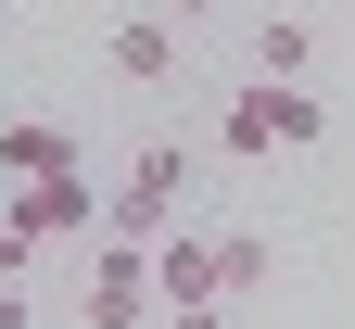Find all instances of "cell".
<instances>
[{"label": "cell", "mask_w": 355, "mask_h": 329, "mask_svg": "<svg viewBox=\"0 0 355 329\" xmlns=\"http://www.w3.org/2000/svg\"><path fill=\"white\" fill-rule=\"evenodd\" d=\"M304 64H318V26H304V13H266L254 26V76H304Z\"/></svg>", "instance_id": "ba28073f"}, {"label": "cell", "mask_w": 355, "mask_h": 329, "mask_svg": "<svg viewBox=\"0 0 355 329\" xmlns=\"http://www.w3.org/2000/svg\"><path fill=\"white\" fill-rule=\"evenodd\" d=\"M26 254H38V241H26L13 215H0V292H13V278H26Z\"/></svg>", "instance_id": "9c48e42d"}, {"label": "cell", "mask_w": 355, "mask_h": 329, "mask_svg": "<svg viewBox=\"0 0 355 329\" xmlns=\"http://www.w3.org/2000/svg\"><path fill=\"white\" fill-rule=\"evenodd\" d=\"M153 304H165V278H153V241L102 228V254H89V329H140Z\"/></svg>", "instance_id": "7a4b0ae2"}, {"label": "cell", "mask_w": 355, "mask_h": 329, "mask_svg": "<svg viewBox=\"0 0 355 329\" xmlns=\"http://www.w3.org/2000/svg\"><path fill=\"white\" fill-rule=\"evenodd\" d=\"M165 329H216V304H165Z\"/></svg>", "instance_id": "8fae6325"}, {"label": "cell", "mask_w": 355, "mask_h": 329, "mask_svg": "<svg viewBox=\"0 0 355 329\" xmlns=\"http://www.w3.org/2000/svg\"><path fill=\"white\" fill-rule=\"evenodd\" d=\"M165 13H178V26H216V13H229V0H165Z\"/></svg>", "instance_id": "30bf717a"}, {"label": "cell", "mask_w": 355, "mask_h": 329, "mask_svg": "<svg viewBox=\"0 0 355 329\" xmlns=\"http://www.w3.org/2000/svg\"><path fill=\"white\" fill-rule=\"evenodd\" d=\"M0 177H76V139L51 114H13V127H0Z\"/></svg>", "instance_id": "8992f818"}, {"label": "cell", "mask_w": 355, "mask_h": 329, "mask_svg": "<svg viewBox=\"0 0 355 329\" xmlns=\"http://www.w3.org/2000/svg\"><path fill=\"white\" fill-rule=\"evenodd\" d=\"M216 152H229V165H279V127H266V102H254V76L229 89V102H216Z\"/></svg>", "instance_id": "52a82bcc"}, {"label": "cell", "mask_w": 355, "mask_h": 329, "mask_svg": "<svg viewBox=\"0 0 355 329\" xmlns=\"http://www.w3.org/2000/svg\"><path fill=\"white\" fill-rule=\"evenodd\" d=\"M0 329H26V292H0Z\"/></svg>", "instance_id": "7c38bea8"}, {"label": "cell", "mask_w": 355, "mask_h": 329, "mask_svg": "<svg viewBox=\"0 0 355 329\" xmlns=\"http://www.w3.org/2000/svg\"><path fill=\"white\" fill-rule=\"evenodd\" d=\"M178 215H191V152H178V139H140V152H127V177H114V203H102V228L165 241Z\"/></svg>", "instance_id": "6da1fadb"}, {"label": "cell", "mask_w": 355, "mask_h": 329, "mask_svg": "<svg viewBox=\"0 0 355 329\" xmlns=\"http://www.w3.org/2000/svg\"><path fill=\"white\" fill-rule=\"evenodd\" d=\"M102 64H114L127 89H165L178 64H191V26H178V13H127V26L102 38Z\"/></svg>", "instance_id": "5b68a950"}, {"label": "cell", "mask_w": 355, "mask_h": 329, "mask_svg": "<svg viewBox=\"0 0 355 329\" xmlns=\"http://www.w3.org/2000/svg\"><path fill=\"white\" fill-rule=\"evenodd\" d=\"M153 278H165V304H229V241L178 215L165 241H153Z\"/></svg>", "instance_id": "3957f363"}, {"label": "cell", "mask_w": 355, "mask_h": 329, "mask_svg": "<svg viewBox=\"0 0 355 329\" xmlns=\"http://www.w3.org/2000/svg\"><path fill=\"white\" fill-rule=\"evenodd\" d=\"M0 215H13L26 241H76L102 203H89V165H76V177H0Z\"/></svg>", "instance_id": "277c9868"}]
</instances>
